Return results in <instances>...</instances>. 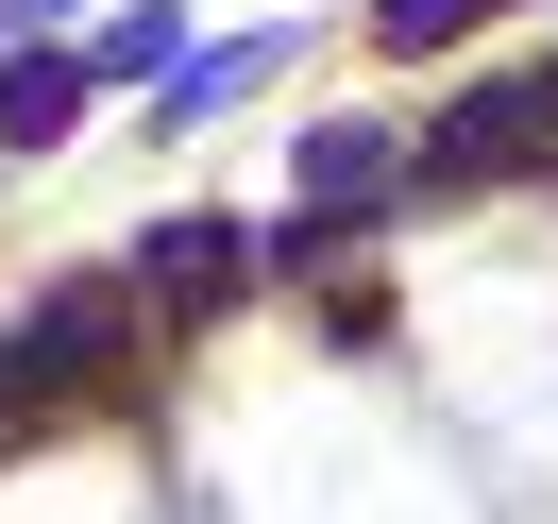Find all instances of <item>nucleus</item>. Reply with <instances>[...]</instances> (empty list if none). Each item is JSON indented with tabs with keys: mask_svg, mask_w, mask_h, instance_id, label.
Returning a JSON list of instances; mask_svg holds the SVG:
<instances>
[{
	"mask_svg": "<svg viewBox=\"0 0 558 524\" xmlns=\"http://www.w3.org/2000/svg\"><path fill=\"white\" fill-rule=\"evenodd\" d=\"M102 355H119V305H85V288H69V305H51L35 339L0 355V389H85V373H102Z\"/></svg>",
	"mask_w": 558,
	"mask_h": 524,
	"instance_id": "obj_1",
	"label": "nucleus"
},
{
	"mask_svg": "<svg viewBox=\"0 0 558 524\" xmlns=\"http://www.w3.org/2000/svg\"><path fill=\"white\" fill-rule=\"evenodd\" d=\"M238 271H254V254H238V220H170V237H153V288H170V305H220Z\"/></svg>",
	"mask_w": 558,
	"mask_h": 524,
	"instance_id": "obj_2",
	"label": "nucleus"
},
{
	"mask_svg": "<svg viewBox=\"0 0 558 524\" xmlns=\"http://www.w3.org/2000/svg\"><path fill=\"white\" fill-rule=\"evenodd\" d=\"M69 102H85V69L69 51H17V69H0V136L35 153V136H69Z\"/></svg>",
	"mask_w": 558,
	"mask_h": 524,
	"instance_id": "obj_3",
	"label": "nucleus"
},
{
	"mask_svg": "<svg viewBox=\"0 0 558 524\" xmlns=\"http://www.w3.org/2000/svg\"><path fill=\"white\" fill-rule=\"evenodd\" d=\"M305 186H322V220H355V204L389 186V153H373V136H305Z\"/></svg>",
	"mask_w": 558,
	"mask_h": 524,
	"instance_id": "obj_4",
	"label": "nucleus"
},
{
	"mask_svg": "<svg viewBox=\"0 0 558 524\" xmlns=\"http://www.w3.org/2000/svg\"><path fill=\"white\" fill-rule=\"evenodd\" d=\"M474 17H490V0H389L373 35H389V51H440V35H474Z\"/></svg>",
	"mask_w": 558,
	"mask_h": 524,
	"instance_id": "obj_5",
	"label": "nucleus"
},
{
	"mask_svg": "<svg viewBox=\"0 0 558 524\" xmlns=\"http://www.w3.org/2000/svg\"><path fill=\"white\" fill-rule=\"evenodd\" d=\"M170 51H186V17H170V0H136V17L102 35V69H170Z\"/></svg>",
	"mask_w": 558,
	"mask_h": 524,
	"instance_id": "obj_6",
	"label": "nucleus"
}]
</instances>
